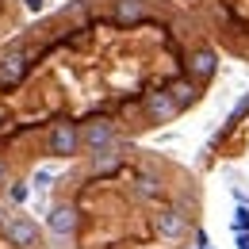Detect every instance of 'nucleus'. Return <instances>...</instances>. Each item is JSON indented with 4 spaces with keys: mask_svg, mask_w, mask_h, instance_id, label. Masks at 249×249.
<instances>
[{
    "mask_svg": "<svg viewBox=\"0 0 249 249\" xmlns=\"http://www.w3.org/2000/svg\"><path fill=\"white\" fill-rule=\"evenodd\" d=\"M115 138H119V130L111 119H92V123L81 126V146L96 154V150H107V146H115Z\"/></svg>",
    "mask_w": 249,
    "mask_h": 249,
    "instance_id": "7",
    "label": "nucleus"
},
{
    "mask_svg": "<svg viewBox=\"0 0 249 249\" xmlns=\"http://www.w3.org/2000/svg\"><path fill=\"white\" fill-rule=\"evenodd\" d=\"M138 115H142V126H161V123H173L177 115H184V107H180V100L173 96L169 81H165L161 89H150V92L142 96Z\"/></svg>",
    "mask_w": 249,
    "mask_h": 249,
    "instance_id": "1",
    "label": "nucleus"
},
{
    "mask_svg": "<svg viewBox=\"0 0 249 249\" xmlns=\"http://www.w3.org/2000/svg\"><path fill=\"white\" fill-rule=\"evenodd\" d=\"M31 65H35L31 50H23V46L8 50V54L0 58V85H19V81L31 73Z\"/></svg>",
    "mask_w": 249,
    "mask_h": 249,
    "instance_id": "6",
    "label": "nucleus"
},
{
    "mask_svg": "<svg viewBox=\"0 0 249 249\" xmlns=\"http://www.w3.org/2000/svg\"><path fill=\"white\" fill-rule=\"evenodd\" d=\"M42 4H46V0H23V8H27V12H42Z\"/></svg>",
    "mask_w": 249,
    "mask_h": 249,
    "instance_id": "14",
    "label": "nucleus"
},
{
    "mask_svg": "<svg viewBox=\"0 0 249 249\" xmlns=\"http://www.w3.org/2000/svg\"><path fill=\"white\" fill-rule=\"evenodd\" d=\"M196 230V215L188 207H161L154 215V234L161 242H184Z\"/></svg>",
    "mask_w": 249,
    "mask_h": 249,
    "instance_id": "2",
    "label": "nucleus"
},
{
    "mask_svg": "<svg viewBox=\"0 0 249 249\" xmlns=\"http://www.w3.org/2000/svg\"><path fill=\"white\" fill-rule=\"evenodd\" d=\"M8 196H12V203H23V199H27V184H12Z\"/></svg>",
    "mask_w": 249,
    "mask_h": 249,
    "instance_id": "12",
    "label": "nucleus"
},
{
    "mask_svg": "<svg viewBox=\"0 0 249 249\" xmlns=\"http://www.w3.org/2000/svg\"><path fill=\"white\" fill-rule=\"evenodd\" d=\"M146 12H150L146 0H111V19L115 23H138Z\"/></svg>",
    "mask_w": 249,
    "mask_h": 249,
    "instance_id": "9",
    "label": "nucleus"
},
{
    "mask_svg": "<svg viewBox=\"0 0 249 249\" xmlns=\"http://www.w3.org/2000/svg\"><path fill=\"white\" fill-rule=\"evenodd\" d=\"M119 165H123L119 146H107V150H96L92 154V173H111V169H119Z\"/></svg>",
    "mask_w": 249,
    "mask_h": 249,
    "instance_id": "10",
    "label": "nucleus"
},
{
    "mask_svg": "<svg viewBox=\"0 0 249 249\" xmlns=\"http://www.w3.org/2000/svg\"><path fill=\"white\" fill-rule=\"evenodd\" d=\"M4 238H8V246H16V249H27L38 242V222H35L31 215H4Z\"/></svg>",
    "mask_w": 249,
    "mask_h": 249,
    "instance_id": "5",
    "label": "nucleus"
},
{
    "mask_svg": "<svg viewBox=\"0 0 249 249\" xmlns=\"http://www.w3.org/2000/svg\"><path fill=\"white\" fill-rule=\"evenodd\" d=\"M8 180V165H4V157H0V184Z\"/></svg>",
    "mask_w": 249,
    "mask_h": 249,
    "instance_id": "15",
    "label": "nucleus"
},
{
    "mask_svg": "<svg viewBox=\"0 0 249 249\" xmlns=\"http://www.w3.org/2000/svg\"><path fill=\"white\" fill-rule=\"evenodd\" d=\"M85 150L81 146V126L73 123V119H58V123L50 126V134H46V154L50 157H77Z\"/></svg>",
    "mask_w": 249,
    "mask_h": 249,
    "instance_id": "3",
    "label": "nucleus"
},
{
    "mask_svg": "<svg viewBox=\"0 0 249 249\" xmlns=\"http://www.w3.org/2000/svg\"><path fill=\"white\" fill-rule=\"evenodd\" d=\"M192 242H196L199 249H207V234H203V230H192Z\"/></svg>",
    "mask_w": 249,
    "mask_h": 249,
    "instance_id": "13",
    "label": "nucleus"
},
{
    "mask_svg": "<svg viewBox=\"0 0 249 249\" xmlns=\"http://www.w3.org/2000/svg\"><path fill=\"white\" fill-rule=\"evenodd\" d=\"M215 69H218V50L211 46V42H196L192 50H188V62H184V73L196 81V85H211V77H215Z\"/></svg>",
    "mask_w": 249,
    "mask_h": 249,
    "instance_id": "4",
    "label": "nucleus"
},
{
    "mask_svg": "<svg viewBox=\"0 0 249 249\" xmlns=\"http://www.w3.org/2000/svg\"><path fill=\"white\" fill-rule=\"evenodd\" d=\"M46 230L54 238H73L77 234V207L73 203H54L46 215Z\"/></svg>",
    "mask_w": 249,
    "mask_h": 249,
    "instance_id": "8",
    "label": "nucleus"
},
{
    "mask_svg": "<svg viewBox=\"0 0 249 249\" xmlns=\"http://www.w3.org/2000/svg\"><path fill=\"white\" fill-rule=\"evenodd\" d=\"M234 226H238V230H249V207H238V211H234Z\"/></svg>",
    "mask_w": 249,
    "mask_h": 249,
    "instance_id": "11",
    "label": "nucleus"
}]
</instances>
